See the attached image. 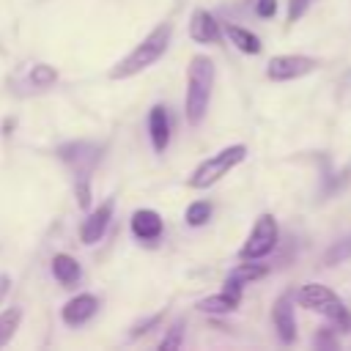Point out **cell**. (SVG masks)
I'll return each mask as SVG.
<instances>
[{
  "label": "cell",
  "mask_w": 351,
  "mask_h": 351,
  "mask_svg": "<svg viewBox=\"0 0 351 351\" xmlns=\"http://www.w3.org/2000/svg\"><path fill=\"white\" fill-rule=\"evenodd\" d=\"M170 38H173V25H170V22L156 25L126 58H121V60L110 69V80H132V77H137L140 71L151 69V66L167 52Z\"/></svg>",
  "instance_id": "6da1fadb"
},
{
  "label": "cell",
  "mask_w": 351,
  "mask_h": 351,
  "mask_svg": "<svg viewBox=\"0 0 351 351\" xmlns=\"http://www.w3.org/2000/svg\"><path fill=\"white\" fill-rule=\"evenodd\" d=\"M211 88H214V60L208 55H195L186 69V93H184V118L186 123L197 126L211 101Z\"/></svg>",
  "instance_id": "7a4b0ae2"
},
{
  "label": "cell",
  "mask_w": 351,
  "mask_h": 351,
  "mask_svg": "<svg viewBox=\"0 0 351 351\" xmlns=\"http://www.w3.org/2000/svg\"><path fill=\"white\" fill-rule=\"evenodd\" d=\"M244 159H247V145H244V143L225 145V148H219L217 154H211L208 159H203V162L189 173L186 186H189V189H208V186H214L217 181H222L233 167H239Z\"/></svg>",
  "instance_id": "3957f363"
},
{
  "label": "cell",
  "mask_w": 351,
  "mask_h": 351,
  "mask_svg": "<svg viewBox=\"0 0 351 351\" xmlns=\"http://www.w3.org/2000/svg\"><path fill=\"white\" fill-rule=\"evenodd\" d=\"M296 299H299L302 307H307V310L324 315L326 321H332L340 332H351V313L332 288H326L321 282H304L299 288Z\"/></svg>",
  "instance_id": "277c9868"
},
{
  "label": "cell",
  "mask_w": 351,
  "mask_h": 351,
  "mask_svg": "<svg viewBox=\"0 0 351 351\" xmlns=\"http://www.w3.org/2000/svg\"><path fill=\"white\" fill-rule=\"evenodd\" d=\"M277 239H280V228H277L274 214H261L255 219L252 230L247 233V239L239 250V258L241 261H261L277 247Z\"/></svg>",
  "instance_id": "5b68a950"
},
{
  "label": "cell",
  "mask_w": 351,
  "mask_h": 351,
  "mask_svg": "<svg viewBox=\"0 0 351 351\" xmlns=\"http://www.w3.org/2000/svg\"><path fill=\"white\" fill-rule=\"evenodd\" d=\"M318 69V58L310 55H274L266 66V77L271 82H291L313 74Z\"/></svg>",
  "instance_id": "8992f818"
},
{
  "label": "cell",
  "mask_w": 351,
  "mask_h": 351,
  "mask_svg": "<svg viewBox=\"0 0 351 351\" xmlns=\"http://www.w3.org/2000/svg\"><path fill=\"white\" fill-rule=\"evenodd\" d=\"M112 211H115V200H112V197H107L104 203H99L96 208H90L88 217H85L82 225H80V241L88 244V247L96 244V241L107 233L110 219H112Z\"/></svg>",
  "instance_id": "52a82bcc"
},
{
  "label": "cell",
  "mask_w": 351,
  "mask_h": 351,
  "mask_svg": "<svg viewBox=\"0 0 351 351\" xmlns=\"http://www.w3.org/2000/svg\"><path fill=\"white\" fill-rule=\"evenodd\" d=\"M189 38L197 41V44H219L222 25L206 8H195L192 16H189Z\"/></svg>",
  "instance_id": "ba28073f"
},
{
  "label": "cell",
  "mask_w": 351,
  "mask_h": 351,
  "mask_svg": "<svg viewBox=\"0 0 351 351\" xmlns=\"http://www.w3.org/2000/svg\"><path fill=\"white\" fill-rule=\"evenodd\" d=\"M96 310H99V299L93 293H77L63 304L60 318L66 326H82L96 315Z\"/></svg>",
  "instance_id": "9c48e42d"
},
{
  "label": "cell",
  "mask_w": 351,
  "mask_h": 351,
  "mask_svg": "<svg viewBox=\"0 0 351 351\" xmlns=\"http://www.w3.org/2000/svg\"><path fill=\"white\" fill-rule=\"evenodd\" d=\"M148 137H151V145L156 154H165L167 145H170V115H167V107L162 104H154L151 112H148Z\"/></svg>",
  "instance_id": "30bf717a"
},
{
  "label": "cell",
  "mask_w": 351,
  "mask_h": 351,
  "mask_svg": "<svg viewBox=\"0 0 351 351\" xmlns=\"http://www.w3.org/2000/svg\"><path fill=\"white\" fill-rule=\"evenodd\" d=\"M129 225H132L134 239H140V241H156L162 236V230H165V222L154 208H137L132 214Z\"/></svg>",
  "instance_id": "8fae6325"
},
{
  "label": "cell",
  "mask_w": 351,
  "mask_h": 351,
  "mask_svg": "<svg viewBox=\"0 0 351 351\" xmlns=\"http://www.w3.org/2000/svg\"><path fill=\"white\" fill-rule=\"evenodd\" d=\"M271 321H274V329H277L282 343H293L296 340V318H293V307H291V296L288 293L274 302Z\"/></svg>",
  "instance_id": "7c38bea8"
},
{
  "label": "cell",
  "mask_w": 351,
  "mask_h": 351,
  "mask_svg": "<svg viewBox=\"0 0 351 351\" xmlns=\"http://www.w3.org/2000/svg\"><path fill=\"white\" fill-rule=\"evenodd\" d=\"M266 266H261L258 261H244V263H239L228 277H225V288L228 291H236V293H241V288L244 285H250V282H255V280H261V277H266Z\"/></svg>",
  "instance_id": "4fadbf2b"
},
{
  "label": "cell",
  "mask_w": 351,
  "mask_h": 351,
  "mask_svg": "<svg viewBox=\"0 0 351 351\" xmlns=\"http://www.w3.org/2000/svg\"><path fill=\"white\" fill-rule=\"evenodd\" d=\"M239 302H241V293L236 291H219V293H211L206 299L197 302V310L200 313H208V315H225V313H233L239 310Z\"/></svg>",
  "instance_id": "5bb4252c"
},
{
  "label": "cell",
  "mask_w": 351,
  "mask_h": 351,
  "mask_svg": "<svg viewBox=\"0 0 351 351\" xmlns=\"http://www.w3.org/2000/svg\"><path fill=\"white\" fill-rule=\"evenodd\" d=\"M222 33H225V36H228V41H230L239 52H244V55H261V49H263L261 38H258L252 30L241 27V25H225V27H222Z\"/></svg>",
  "instance_id": "9a60e30c"
},
{
  "label": "cell",
  "mask_w": 351,
  "mask_h": 351,
  "mask_svg": "<svg viewBox=\"0 0 351 351\" xmlns=\"http://www.w3.org/2000/svg\"><path fill=\"white\" fill-rule=\"evenodd\" d=\"M49 271H52V277H55L60 285H74V282L82 277L80 263H77L69 252H58V255L52 258V263H49Z\"/></svg>",
  "instance_id": "2e32d148"
},
{
  "label": "cell",
  "mask_w": 351,
  "mask_h": 351,
  "mask_svg": "<svg viewBox=\"0 0 351 351\" xmlns=\"http://www.w3.org/2000/svg\"><path fill=\"white\" fill-rule=\"evenodd\" d=\"M19 321H22V310L19 307H5L0 313V348L11 343V337L19 329Z\"/></svg>",
  "instance_id": "e0dca14e"
},
{
  "label": "cell",
  "mask_w": 351,
  "mask_h": 351,
  "mask_svg": "<svg viewBox=\"0 0 351 351\" xmlns=\"http://www.w3.org/2000/svg\"><path fill=\"white\" fill-rule=\"evenodd\" d=\"M184 219H186V225H192V228L206 225V222L211 219V203H208V200H195V203H189Z\"/></svg>",
  "instance_id": "ac0fdd59"
},
{
  "label": "cell",
  "mask_w": 351,
  "mask_h": 351,
  "mask_svg": "<svg viewBox=\"0 0 351 351\" xmlns=\"http://www.w3.org/2000/svg\"><path fill=\"white\" fill-rule=\"evenodd\" d=\"M55 80H58V71H55V66H49V63H36V66L30 69V82H33L36 88H49V85H55Z\"/></svg>",
  "instance_id": "d6986e66"
},
{
  "label": "cell",
  "mask_w": 351,
  "mask_h": 351,
  "mask_svg": "<svg viewBox=\"0 0 351 351\" xmlns=\"http://www.w3.org/2000/svg\"><path fill=\"white\" fill-rule=\"evenodd\" d=\"M181 340H184V321H176V324L167 329V335L162 337L159 348H162V351H170V348H181Z\"/></svg>",
  "instance_id": "ffe728a7"
},
{
  "label": "cell",
  "mask_w": 351,
  "mask_h": 351,
  "mask_svg": "<svg viewBox=\"0 0 351 351\" xmlns=\"http://www.w3.org/2000/svg\"><path fill=\"white\" fill-rule=\"evenodd\" d=\"M351 255V239L343 241V244H335L329 252H326V266H335L337 261H346Z\"/></svg>",
  "instance_id": "44dd1931"
},
{
  "label": "cell",
  "mask_w": 351,
  "mask_h": 351,
  "mask_svg": "<svg viewBox=\"0 0 351 351\" xmlns=\"http://www.w3.org/2000/svg\"><path fill=\"white\" fill-rule=\"evenodd\" d=\"M310 3H313V0H288V22H291V25L299 22V19L304 16V11L310 8Z\"/></svg>",
  "instance_id": "7402d4cb"
},
{
  "label": "cell",
  "mask_w": 351,
  "mask_h": 351,
  "mask_svg": "<svg viewBox=\"0 0 351 351\" xmlns=\"http://www.w3.org/2000/svg\"><path fill=\"white\" fill-rule=\"evenodd\" d=\"M255 14L261 19H271L277 14V0H255Z\"/></svg>",
  "instance_id": "603a6c76"
},
{
  "label": "cell",
  "mask_w": 351,
  "mask_h": 351,
  "mask_svg": "<svg viewBox=\"0 0 351 351\" xmlns=\"http://www.w3.org/2000/svg\"><path fill=\"white\" fill-rule=\"evenodd\" d=\"M8 285H11V277H8V274H0V299L5 296V291H8Z\"/></svg>",
  "instance_id": "cb8c5ba5"
}]
</instances>
